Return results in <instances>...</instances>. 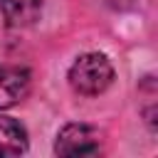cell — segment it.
Instances as JSON below:
<instances>
[{
	"label": "cell",
	"instance_id": "6da1fadb",
	"mask_svg": "<svg viewBox=\"0 0 158 158\" xmlns=\"http://www.w3.org/2000/svg\"><path fill=\"white\" fill-rule=\"evenodd\" d=\"M114 79V69L109 64V59L99 52H89L81 54L72 69H69V84L74 91L84 94V96H96L101 94Z\"/></svg>",
	"mask_w": 158,
	"mask_h": 158
},
{
	"label": "cell",
	"instance_id": "7a4b0ae2",
	"mask_svg": "<svg viewBox=\"0 0 158 158\" xmlns=\"http://www.w3.org/2000/svg\"><path fill=\"white\" fill-rule=\"evenodd\" d=\"M54 151L59 156H94L99 153V136L84 123H69L59 131Z\"/></svg>",
	"mask_w": 158,
	"mask_h": 158
},
{
	"label": "cell",
	"instance_id": "3957f363",
	"mask_svg": "<svg viewBox=\"0 0 158 158\" xmlns=\"http://www.w3.org/2000/svg\"><path fill=\"white\" fill-rule=\"evenodd\" d=\"M30 91V74L20 67H0V109L15 106Z\"/></svg>",
	"mask_w": 158,
	"mask_h": 158
},
{
	"label": "cell",
	"instance_id": "277c9868",
	"mask_svg": "<svg viewBox=\"0 0 158 158\" xmlns=\"http://www.w3.org/2000/svg\"><path fill=\"white\" fill-rule=\"evenodd\" d=\"M0 10L7 25L25 27L32 25L42 12V0H0Z\"/></svg>",
	"mask_w": 158,
	"mask_h": 158
},
{
	"label": "cell",
	"instance_id": "5b68a950",
	"mask_svg": "<svg viewBox=\"0 0 158 158\" xmlns=\"http://www.w3.org/2000/svg\"><path fill=\"white\" fill-rule=\"evenodd\" d=\"M27 151V131L20 121L0 116V156H20Z\"/></svg>",
	"mask_w": 158,
	"mask_h": 158
}]
</instances>
